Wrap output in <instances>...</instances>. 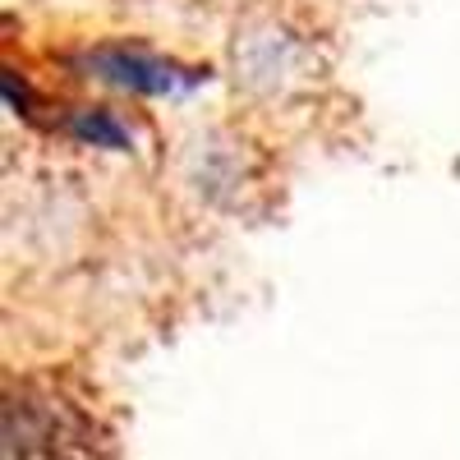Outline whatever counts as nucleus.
I'll return each instance as SVG.
<instances>
[{
	"instance_id": "f257e3e1",
	"label": "nucleus",
	"mask_w": 460,
	"mask_h": 460,
	"mask_svg": "<svg viewBox=\"0 0 460 460\" xmlns=\"http://www.w3.org/2000/svg\"><path fill=\"white\" fill-rule=\"evenodd\" d=\"M5 460H106V433L60 382L23 377L5 392Z\"/></svg>"
},
{
	"instance_id": "20e7f679",
	"label": "nucleus",
	"mask_w": 460,
	"mask_h": 460,
	"mask_svg": "<svg viewBox=\"0 0 460 460\" xmlns=\"http://www.w3.org/2000/svg\"><path fill=\"white\" fill-rule=\"evenodd\" d=\"M69 129L79 134L84 143H93V147H129V129L115 120L111 111H79L69 120Z\"/></svg>"
},
{
	"instance_id": "f03ea898",
	"label": "nucleus",
	"mask_w": 460,
	"mask_h": 460,
	"mask_svg": "<svg viewBox=\"0 0 460 460\" xmlns=\"http://www.w3.org/2000/svg\"><path fill=\"white\" fill-rule=\"evenodd\" d=\"M235 69L253 93L277 97V93H290V88L309 84L314 51L304 47L295 32L267 23V28H249L235 42Z\"/></svg>"
},
{
	"instance_id": "7ed1b4c3",
	"label": "nucleus",
	"mask_w": 460,
	"mask_h": 460,
	"mask_svg": "<svg viewBox=\"0 0 460 460\" xmlns=\"http://www.w3.org/2000/svg\"><path fill=\"white\" fill-rule=\"evenodd\" d=\"M88 69L97 79H106L115 88H129V93H175V88L199 79V74H184L180 65H171L162 56H147L138 47H102L88 56Z\"/></svg>"
}]
</instances>
